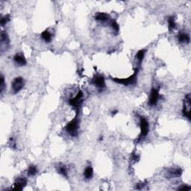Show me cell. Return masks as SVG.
Returning <instances> with one entry per match:
<instances>
[{
    "mask_svg": "<svg viewBox=\"0 0 191 191\" xmlns=\"http://www.w3.org/2000/svg\"><path fill=\"white\" fill-rule=\"evenodd\" d=\"M140 133L138 137V141L147 137L149 134V124L145 117H140Z\"/></svg>",
    "mask_w": 191,
    "mask_h": 191,
    "instance_id": "obj_3",
    "label": "cell"
},
{
    "mask_svg": "<svg viewBox=\"0 0 191 191\" xmlns=\"http://www.w3.org/2000/svg\"><path fill=\"white\" fill-rule=\"evenodd\" d=\"M83 93L81 91H79V92L77 94V95L75 96V97L73 98V99H69L68 103L70 106L73 107L75 109L78 110L80 107H81V104H82L83 102Z\"/></svg>",
    "mask_w": 191,
    "mask_h": 191,
    "instance_id": "obj_6",
    "label": "cell"
},
{
    "mask_svg": "<svg viewBox=\"0 0 191 191\" xmlns=\"http://www.w3.org/2000/svg\"><path fill=\"white\" fill-rule=\"evenodd\" d=\"M10 44V39H9L8 35L6 31H2L1 32V46H4L5 48H8Z\"/></svg>",
    "mask_w": 191,
    "mask_h": 191,
    "instance_id": "obj_11",
    "label": "cell"
},
{
    "mask_svg": "<svg viewBox=\"0 0 191 191\" xmlns=\"http://www.w3.org/2000/svg\"><path fill=\"white\" fill-rule=\"evenodd\" d=\"M26 184H27V179H25V178H17L14 184L13 190H17V191L22 190L24 187L26 186Z\"/></svg>",
    "mask_w": 191,
    "mask_h": 191,
    "instance_id": "obj_9",
    "label": "cell"
},
{
    "mask_svg": "<svg viewBox=\"0 0 191 191\" xmlns=\"http://www.w3.org/2000/svg\"><path fill=\"white\" fill-rule=\"evenodd\" d=\"M41 38L45 41L46 43H50L52 41V35L50 31L48 29L45 30L41 33Z\"/></svg>",
    "mask_w": 191,
    "mask_h": 191,
    "instance_id": "obj_15",
    "label": "cell"
},
{
    "mask_svg": "<svg viewBox=\"0 0 191 191\" xmlns=\"http://www.w3.org/2000/svg\"><path fill=\"white\" fill-rule=\"evenodd\" d=\"M38 173V168L35 165H31L29 166L28 169V176H34Z\"/></svg>",
    "mask_w": 191,
    "mask_h": 191,
    "instance_id": "obj_20",
    "label": "cell"
},
{
    "mask_svg": "<svg viewBox=\"0 0 191 191\" xmlns=\"http://www.w3.org/2000/svg\"><path fill=\"white\" fill-rule=\"evenodd\" d=\"M146 54V49H140L137 52L136 54V60H137V63L139 65L142 64L143 61L144 57Z\"/></svg>",
    "mask_w": 191,
    "mask_h": 191,
    "instance_id": "obj_17",
    "label": "cell"
},
{
    "mask_svg": "<svg viewBox=\"0 0 191 191\" xmlns=\"http://www.w3.org/2000/svg\"><path fill=\"white\" fill-rule=\"evenodd\" d=\"M84 176L87 180H90V179H92L93 176H94V169H93L92 166H88L85 168L84 172Z\"/></svg>",
    "mask_w": 191,
    "mask_h": 191,
    "instance_id": "obj_16",
    "label": "cell"
},
{
    "mask_svg": "<svg viewBox=\"0 0 191 191\" xmlns=\"http://www.w3.org/2000/svg\"><path fill=\"white\" fill-rule=\"evenodd\" d=\"M24 86H25V81L22 77H17L14 78V81H12V84H11V87H12L14 94H17L20 92Z\"/></svg>",
    "mask_w": 191,
    "mask_h": 191,
    "instance_id": "obj_7",
    "label": "cell"
},
{
    "mask_svg": "<svg viewBox=\"0 0 191 191\" xmlns=\"http://www.w3.org/2000/svg\"><path fill=\"white\" fill-rule=\"evenodd\" d=\"M11 20V17H10V14H6L5 16L2 17L1 18V21H0V23H1L2 26H4L6 24L8 23Z\"/></svg>",
    "mask_w": 191,
    "mask_h": 191,
    "instance_id": "obj_21",
    "label": "cell"
},
{
    "mask_svg": "<svg viewBox=\"0 0 191 191\" xmlns=\"http://www.w3.org/2000/svg\"><path fill=\"white\" fill-rule=\"evenodd\" d=\"M160 98L159 88L153 87L151 91L150 96L149 99V105L155 106L158 104V101Z\"/></svg>",
    "mask_w": 191,
    "mask_h": 191,
    "instance_id": "obj_8",
    "label": "cell"
},
{
    "mask_svg": "<svg viewBox=\"0 0 191 191\" xmlns=\"http://www.w3.org/2000/svg\"><path fill=\"white\" fill-rule=\"evenodd\" d=\"M176 22H175V18L174 17H170L169 18H168V28H169V30L170 31H173V29H175L176 28Z\"/></svg>",
    "mask_w": 191,
    "mask_h": 191,
    "instance_id": "obj_19",
    "label": "cell"
},
{
    "mask_svg": "<svg viewBox=\"0 0 191 191\" xmlns=\"http://www.w3.org/2000/svg\"><path fill=\"white\" fill-rule=\"evenodd\" d=\"M145 186V183H139V184H137V185H136V189H137V190H142Z\"/></svg>",
    "mask_w": 191,
    "mask_h": 191,
    "instance_id": "obj_26",
    "label": "cell"
},
{
    "mask_svg": "<svg viewBox=\"0 0 191 191\" xmlns=\"http://www.w3.org/2000/svg\"><path fill=\"white\" fill-rule=\"evenodd\" d=\"M9 144H10L11 147V148H12V149H15L16 148H17V147H16V143H15V141H14V138H12V137L11 138L10 142H9Z\"/></svg>",
    "mask_w": 191,
    "mask_h": 191,
    "instance_id": "obj_25",
    "label": "cell"
},
{
    "mask_svg": "<svg viewBox=\"0 0 191 191\" xmlns=\"http://www.w3.org/2000/svg\"><path fill=\"white\" fill-rule=\"evenodd\" d=\"M78 128H79V120H78V117H75L73 120L67 123L65 127V130L72 137H77L78 133Z\"/></svg>",
    "mask_w": 191,
    "mask_h": 191,
    "instance_id": "obj_2",
    "label": "cell"
},
{
    "mask_svg": "<svg viewBox=\"0 0 191 191\" xmlns=\"http://www.w3.org/2000/svg\"><path fill=\"white\" fill-rule=\"evenodd\" d=\"M178 41L181 43H185V44H188L190 41V36L188 34L185 33V32H181L178 35Z\"/></svg>",
    "mask_w": 191,
    "mask_h": 191,
    "instance_id": "obj_12",
    "label": "cell"
},
{
    "mask_svg": "<svg viewBox=\"0 0 191 191\" xmlns=\"http://www.w3.org/2000/svg\"><path fill=\"white\" fill-rule=\"evenodd\" d=\"M91 84L94 85V86L97 87V89L99 90V92L103 91L104 89L105 88V87H106V85H105V78H104L103 75L99 74L94 75V78L91 79Z\"/></svg>",
    "mask_w": 191,
    "mask_h": 191,
    "instance_id": "obj_4",
    "label": "cell"
},
{
    "mask_svg": "<svg viewBox=\"0 0 191 191\" xmlns=\"http://www.w3.org/2000/svg\"><path fill=\"white\" fill-rule=\"evenodd\" d=\"M110 25L111 26V28L116 31V33H118L120 31V26H119V24L117 23V22L114 20H111L110 21Z\"/></svg>",
    "mask_w": 191,
    "mask_h": 191,
    "instance_id": "obj_22",
    "label": "cell"
},
{
    "mask_svg": "<svg viewBox=\"0 0 191 191\" xmlns=\"http://www.w3.org/2000/svg\"><path fill=\"white\" fill-rule=\"evenodd\" d=\"M139 71V69L137 68L134 70V73H133L131 76L126 78H113L110 76V78H111L112 81L114 82L120 84L122 85H125V86H129V85H134L137 83V73Z\"/></svg>",
    "mask_w": 191,
    "mask_h": 191,
    "instance_id": "obj_1",
    "label": "cell"
},
{
    "mask_svg": "<svg viewBox=\"0 0 191 191\" xmlns=\"http://www.w3.org/2000/svg\"><path fill=\"white\" fill-rule=\"evenodd\" d=\"M57 170L59 174L62 175V176H64V177H67V173H68V172H67V166H66L65 165L60 164L57 167Z\"/></svg>",
    "mask_w": 191,
    "mask_h": 191,
    "instance_id": "obj_18",
    "label": "cell"
},
{
    "mask_svg": "<svg viewBox=\"0 0 191 191\" xmlns=\"http://www.w3.org/2000/svg\"><path fill=\"white\" fill-rule=\"evenodd\" d=\"M182 174V170L181 168H176V169H171L168 172V178H176L180 177Z\"/></svg>",
    "mask_w": 191,
    "mask_h": 191,
    "instance_id": "obj_13",
    "label": "cell"
},
{
    "mask_svg": "<svg viewBox=\"0 0 191 191\" xmlns=\"http://www.w3.org/2000/svg\"><path fill=\"white\" fill-rule=\"evenodd\" d=\"M190 187H189L188 185H187V184H182V185L181 186V187H179V188H178V190H190Z\"/></svg>",
    "mask_w": 191,
    "mask_h": 191,
    "instance_id": "obj_24",
    "label": "cell"
},
{
    "mask_svg": "<svg viewBox=\"0 0 191 191\" xmlns=\"http://www.w3.org/2000/svg\"><path fill=\"white\" fill-rule=\"evenodd\" d=\"M117 112H118V111H117V110H115L114 111H113V112H112V113H111L112 115H115V114H116L117 113Z\"/></svg>",
    "mask_w": 191,
    "mask_h": 191,
    "instance_id": "obj_27",
    "label": "cell"
},
{
    "mask_svg": "<svg viewBox=\"0 0 191 191\" xmlns=\"http://www.w3.org/2000/svg\"><path fill=\"white\" fill-rule=\"evenodd\" d=\"M5 88V82L4 75H1V81H0V89H1V94H2Z\"/></svg>",
    "mask_w": 191,
    "mask_h": 191,
    "instance_id": "obj_23",
    "label": "cell"
},
{
    "mask_svg": "<svg viewBox=\"0 0 191 191\" xmlns=\"http://www.w3.org/2000/svg\"><path fill=\"white\" fill-rule=\"evenodd\" d=\"M95 20L99 22H105L110 20V16L105 13L99 12L95 15Z\"/></svg>",
    "mask_w": 191,
    "mask_h": 191,
    "instance_id": "obj_14",
    "label": "cell"
},
{
    "mask_svg": "<svg viewBox=\"0 0 191 191\" xmlns=\"http://www.w3.org/2000/svg\"><path fill=\"white\" fill-rule=\"evenodd\" d=\"M190 107H191V97L190 94H187L185 96L184 101V105H183L182 114L184 117L190 120L191 119V112H190Z\"/></svg>",
    "mask_w": 191,
    "mask_h": 191,
    "instance_id": "obj_5",
    "label": "cell"
},
{
    "mask_svg": "<svg viewBox=\"0 0 191 191\" xmlns=\"http://www.w3.org/2000/svg\"><path fill=\"white\" fill-rule=\"evenodd\" d=\"M14 62H15V64H17V65L20 66V67H22V66L26 65V64H27L26 59H25V56L20 53H17L15 55H14Z\"/></svg>",
    "mask_w": 191,
    "mask_h": 191,
    "instance_id": "obj_10",
    "label": "cell"
}]
</instances>
